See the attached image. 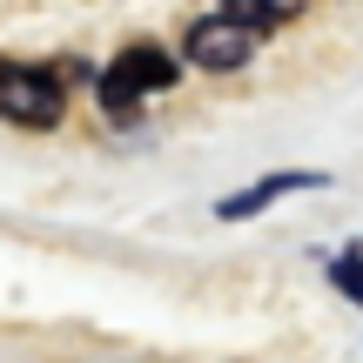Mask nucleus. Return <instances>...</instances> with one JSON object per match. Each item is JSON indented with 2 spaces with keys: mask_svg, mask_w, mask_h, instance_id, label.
<instances>
[{
  "mask_svg": "<svg viewBox=\"0 0 363 363\" xmlns=\"http://www.w3.org/2000/svg\"><path fill=\"white\" fill-rule=\"evenodd\" d=\"M330 283H337V289H343L350 303H363V256H357V249H350V256H337V262H330Z\"/></svg>",
  "mask_w": 363,
  "mask_h": 363,
  "instance_id": "423d86ee",
  "label": "nucleus"
},
{
  "mask_svg": "<svg viewBox=\"0 0 363 363\" xmlns=\"http://www.w3.org/2000/svg\"><path fill=\"white\" fill-rule=\"evenodd\" d=\"M175 54H162L155 40H135V48H121L115 61H108V74H101V108L115 121H128L135 108H142V94H162V88H175Z\"/></svg>",
  "mask_w": 363,
  "mask_h": 363,
  "instance_id": "f257e3e1",
  "label": "nucleus"
},
{
  "mask_svg": "<svg viewBox=\"0 0 363 363\" xmlns=\"http://www.w3.org/2000/svg\"><path fill=\"white\" fill-rule=\"evenodd\" d=\"M323 182L330 175H316V169H296V175H262L256 182V189H242V195H222V202H216V216L222 222H242V216H262V208H269V202H283V195H296V189H323Z\"/></svg>",
  "mask_w": 363,
  "mask_h": 363,
  "instance_id": "20e7f679",
  "label": "nucleus"
},
{
  "mask_svg": "<svg viewBox=\"0 0 363 363\" xmlns=\"http://www.w3.org/2000/svg\"><path fill=\"white\" fill-rule=\"evenodd\" d=\"M222 13H229V21H242L249 34H269V27L296 21L303 0H222Z\"/></svg>",
  "mask_w": 363,
  "mask_h": 363,
  "instance_id": "39448f33",
  "label": "nucleus"
},
{
  "mask_svg": "<svg viewBox=\"0 0 363 363\" xmlns=\"http://www.w3.org/2000/svg\"><path fill=\"white\" fill-rule=\"evenodd\" d=\"M67 115V88L54 67H27V61H0V121L13 128H54Z\"/></svg>",
  "mask_w": 363,
  "mask_h": 363,
  "instance_id": "f03ea898",
  "label": "nucleus"
},
{
  "mask_svg": "<svg viewBox=\"0 0 363 363\" xmlns=\"http://www.w3.org/2000/svg\"><path fill=\"white\" fill-rule=\"evenodd\" d=\"M249 48H256V34H249L242 21H229V13H208V21L189 27V61L208 67V74H229V67H242Z\"/></svg>",
  "mask_w": 363,
  "mask_h": 363,
  "instance_id": "7ed1b4c3",
  "label": "nucleus"
}]
</instances>
